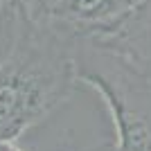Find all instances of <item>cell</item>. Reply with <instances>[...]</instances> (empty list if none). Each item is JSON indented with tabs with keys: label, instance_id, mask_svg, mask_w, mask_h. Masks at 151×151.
<instances>
[{
	"label": "cell",
	"instance_id": "cell-1",
	"mask_svg": "<svg viewBox=\"0 0 151 151\" xmlns=\"http://www.w3.org/2000/svg\"><path fill=\"white\" fill-rule=\"evenodd\" d=\"M77 43L29 20L0 59V138H20L79 90Z\"/></svg>",
	"mask_w": 151,
	"mask_h": 151
},
{
	"label": "cell",
	"instance_id": "cell-2",
	"mask_svg": "<svg viewBox=\"0 0 151 151\" xmlns=\"http://www.w3.org/2000/svg\"><path fill=\"white\" fill-rule=\"evenodd\" d=\"M77 83L106 108L115 151H151V77L97 43H77Z\"/></svg>",
	"mask_w": 151,
	"mask_h": 151
},
{
	"label": "cell",
	"instance_id": "cell-3",
	"mask_svg": "<svg viewBox=\"0 0 151 151\" xmlns=\"http://www.w3.org/2000/svg\"><path fill=\"white\" fill-rule=\"evenodd\" d=\"M138 0H52L36 20L75 43H99L120 29Z\"/></svg>",
	"mask_w": 151,
	"mask_h": 151
},
{
	"label": "cell",
	"instance_id": "cell-4",
	"mask_svg": "<svg viewBox=\"0 0 151 151\" xmlns=\"http://www.w3.org/2000/svg\"><path fill=\"white\" fill-rule=\"evenodd\" d=\"M97 45L106 47L138 72L151 77V0H142L120 29Z\"/></svg>",
	"mask_w": 151,
	"mask_h": 151
},
{
	"label": "cell",
	"instance_id": "cell-5",
	"mask_svg": "<svg viewBox=\"0 0 151 151\" xmlns=\"http://www.w3.org/2000/svg\"><path fill=\"white\" fill-rule=\"evenodd\" d=\"M0 151H29L23 138H0Z\"/></svg>",
	"mask_w": 151,
	"mask_h": 151
},
{
	"label": "cell",
	"instance_id": "cell-6",
	"mask_svg": "<svg viewBox=\"0 0 151 151\" xmlns=\"http://www.w3.org/2000/svg\"><path fill=\"white\" fill-rule=\"evenodd\" d=\"M72 151H115V149H113V140H111V142H99V145L81 147V149H72Z\"/></svg>",
	"mask_w": 151,
	"mask_h": 151
},
{
	"label": "cell",
	"instance_id": "cell-7",
	"mask_svg": "<svg viewBox=\"0 0 151 151\" xmlns=\"http://www.w3.org/2000/svg\"><path fill=\"white\" fill-rule=\"evenodd\" d=\"M138 2H142V0H138Z\"/></svg>",
	"mask_w": 151,
	"mask_h": 151
}]
</instances>
